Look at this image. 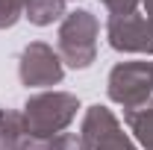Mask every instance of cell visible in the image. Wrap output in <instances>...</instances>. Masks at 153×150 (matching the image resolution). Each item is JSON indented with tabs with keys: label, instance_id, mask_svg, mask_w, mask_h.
Returning <instances> with one entry per match:
<instances>
[{
	"label": "cell",
	"instance_id": "1",
	"mask_svg": "<svg viewBox=\"0 0 153 150\" xmlns=\"http://www.w3.org/2000/svg\"><path fill=\"white\" fill-rule=\"evenodd\" d=\"M79 100L71 91H41L27 97L21 118H24V135L27 138H53L71 127L76 118Z\"/></svg>",
	"mask_w": 153,
	"mask_h": 150
},
{
	"label": "cell",
	"instance_id": "2",
	"mask_svg": "<svg viewBox=\"0 0 153 150\" xmlns=\"http://www.w3.org/2000/svg\"><path fill=\"white\" fill-rule=\"evenodd\" d=\"M97 36H100L97 15H91L88 9L68 12L59 24V36H56L62 65H68L74 71L91 68V62L97 59Z\"/></svg>",
	"mask_w": 153,
	"mask_h": 150
},
{
	"label": "cell",
	"instance_id": "3",
	"mask_svg": "<svg viewBox=\"0 0 153 150\" xmlns=\"http://www.w3.org/2000/svg\"><path fill=\"white\" fill-rule=\"evenodd\" d=\"M106 94L124 112L144 106L153 97V62H118L109 71Z\"/></svg>",
	"mask_w": 153,
	"mask_h": 150
},
{
	"label": "cell",
	"instance_id": "4",
	"mask_svg": "<svg viewBox=\"0 0 153 150\" xmlns=\"http://www.w3.org/2000/svg\"><path fill=\"white\" fill-rule=\"evenodd\" d=\"M18 76L27 88H47L59 85L65 76V65L59 59V50H53L47 41H30L18 59Z\"/></svg>",
	"mask_w": 153,
	"mask_h": 150
},
{
	"label": "cell",
	"instance_id": "5",
	"mask_svg": "<svg viewBox=\"0 0 153 150\" xmlns=\"http://www.w3.org/2000/svg\"><path fill=\"white\" fill-rule=\"evenodd\" d=\"M79 135L85 138L88 150H138L135 141L124 132L121 121L112 115V109H106L100 103L85 109Z\"/></svg>",
	"mask_w": 153,
	"mask_h": 150
},
{
	"label": "cell",
	"instance_id": "6",
	"mask_svg": "<svg viewBox=\"0 0 153 150\" xmlns=\"http://www.w3.org/2000/svg\"><path fill=\"white\" fill-rule=\"evenodd\" d=\"M106 38H109V47L118 53H153V33L144 15H138V12L109 18Z\"/></svg>",
	"mask_w": 153,
	"mask_h": 150
},
{
	"label": "cell",
	"instance_id": "7",
	"mask_svg": "<svg viewBox=\"0 0 153 150\" xmlns=\"http://www.w3.org/2000/svg\"><path fill=\"white\" fill-rule=\"evenodd\" d=\"M124 121H127L130 132L135 135V141H138L144 150H153V97L144 103V106L124 112Z\"/></svg>",
	"mask_w": 153,
	"mask_h": 150
},
{
	"label": "cell",
	"instance_id": "8",
	"mask_svg": "<svg viewBox=\"0 0 153 150\" xmlns=\"http://www.w3.org/2000/svg\"><path fill=\"white\" fill-rule=\"evenodd\" d=\"M65 12V0H30L24 9V18L36 27H50L53 21H62Z\"/></svg>",
	"mask_w": 153,
	"mask_h": 150
},
{
	"label": "cell",
	"instance_id": "9",
	"mask_svg": "<svg viewBox=\"0 0 153 150\" xmlns=\"http://www.w3.org/2000/svg\"><path fill=\"white\" fill-rule=\"evenodd\" d=\"M24 118L15 109H0V150H21L24 144Z\"/></svg>",
	"mask_w": 153,
	"mask_h": 150
},
{
	"label": "cell",
	"instance_id": "10",
	"mask_svg": "<svg viewBox=\"0 0 153 150\" xmlns=\"http://www.w3.org/2000/svg\"><path fill=\"white\" fill-rule=\"evenodd\" d=\"M21 150H88L79 132H59L53 138H24Z\"/></svg>",
	"mask_w": 153,
	"mask_h": 150
},
{
	"label": "cell",
	"instance_id": "11",
	"mask_svg": "<svg viewBox=\"0 0 153 150\" xmlns=\"http://www.w3.org/2000/svg\"><path fill=\"white\" fill-rule=\"evenodd\" d=\"M30 0H0V30H9L24 18V9H27Z\"/></svg>",
	"mask_w": 153,
	"mask_h": 150
},
{
	"label": "cell",
	"instance_id": "12",
	"mask_svg": "<svg viewBox=\"0 0 153 150\" xmlns=\"http://www.w3.org/2000/svg\"><path fill=\"white\" fill-rule=\"evenodd\" d=\"M97 3H103V6L109 9V15H112V18L133 15L135 9H138V0H97Z\"/></svg>",
	"mask_w": 153,
	"mask_h": 150
},
{
	"label": "cell",
	"instance_id": "13",
	"mask_svg": "<svg viewBox=\"0 0 153 150\" xmlns=\"http://www.w3.org/2000/svg\"><path fill=\"white\" fill-rule=\"evenodd\" d=\"M141 6H144V21H147V27L153 33V0H141Z\"/></svg>",
	"mask_w": 153,
	"mask_h": 150
},
{
	"label": "cell",
	"instance_id": "14",
	"mask_svg": "<svg viewBox=\"0 0 153 150\" xmlns=\"http://www.w3.org/2000/svg\"><path fill=\"white\" fill-rule=\"evenodd\" d=\"M65 3H68V0H65Z\"/></svg>",
	"mask_w": 153,
	"mask_h": 150
}]
</instances>
